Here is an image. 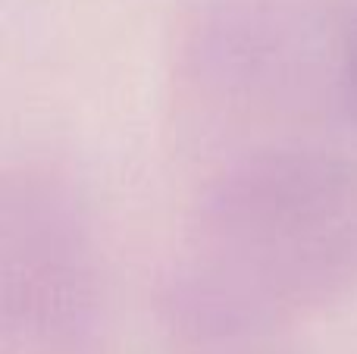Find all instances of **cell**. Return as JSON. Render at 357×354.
<instances>
[{
    "label": "cell",
    "instance_id": "obj_1",
    "mask_svg": "<svg viewBox=\"0 0 357 354\" xmlns=\"http://www.w3.org/2000/svg\"><path fill=\"white\" fill-rule=\"evenodd\" d=\"M354 75H357V72H354Z\"/></svg>",
    "mask_w": 357,
    "mask_h": 354
}]
</instances>
